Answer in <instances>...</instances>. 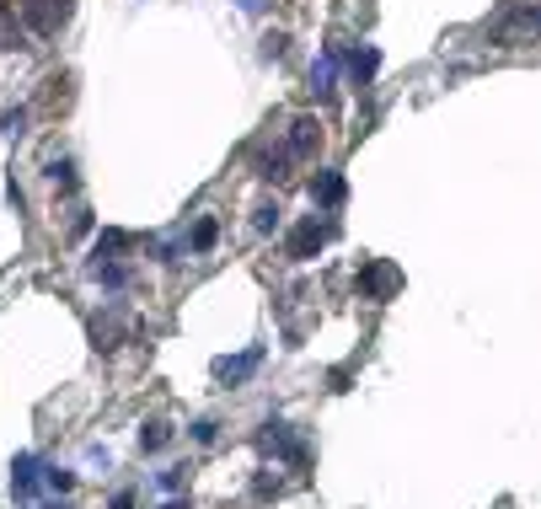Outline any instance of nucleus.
Listing matches in <instances>:
<instances>
[{"mask_svg": "<svg viewBox=\"0 0 541 509\" xmlns=\"http://www.w3.org/2000/svg\"><path fill=\"white\" fill-rule=\"evenodd\" d=\"M284 48H290L284 32H268V38H263V59H284Z\"/></svg>", "mask_w": 541, "mask_h": 509, "instance_id": "obj_16", "label": "nucleus"}, {"mask_svg": "<svg viewBox=\"0 0 541 509\" xmlns=\"http://www.w3.org/2000/svg\"><path fill=\"white\" fill-rule=\"evenodd\" d=\"M333 75H338V48H327V54H322V64H311V91H317L322 102L333 97Z\"/></svg>", "mask_w": 541, "mask_h": 509, "instance_id": "obj_11", "label": "nucleus"}, {"mask_svg": "<svg viewBox=\"0 0 541 509\" xmlns=\"http://www.w3.org/2000/svg\"><path fill=\"white\" fill-rule=\"evenodd\" d=\"M113 509H134V494H118V499H113Z\"/></svg>", "mask_w": 541, "mask_h": 509, "instance_id": "obj_20", "label": "nucleus"}, {"mask_svg": "<svg viewBox=\"0 0 541 509\" xmlns=\"http://www.w3.org/2000/svg\"><path fill=\"white\" fill-rule=\"evenodd\" d=\"M215 242H220V220H209V215H204V220L188 231V252H209Z\"/></svg>", "mask_w": 541, "mask_h": 509, "instance_id": "obj_12", "label": "nucleus"}, {"mask_svg": "<svg viewBox=\"0 0 541 509\" xmlns=\"http://www.w3.org/2000/svg\"><path fill=\"white\" fill-rule=\"evenodd\" d=\"M537 38H541V5H515L488 27V43H499V48H520V43H537Z\"/></svg>", "mask_w": 541, "mask_h": 509, "instance_id": "obj_1", "label": "nucleus"}, {"mask_svg": "<svg viewBox=\"0 0 541 509\" xmlns=\"http://www.w3.org/2000/svg\"><path fill=\"white\" fill-rule=\"evenodd\" d=\"M343 193H349V182H343L338 172H317V182H311V199H317L322 209H338V204H343Z\"/></svg>", "mask_w": 541, "mask_h": 509, "instance_id": "obj_9", "label": "nucleus"}, {"mask_svg": "<svg viewBox=\"0 0 541 509\" xmlns=\"http://www.w3.org/2000/svg\"><path fill=\"white\" fill-rule=\"evenodd\" d=\"M215 435H220L215 419H199V424H193V440H199V445H215Z\"/></svg>", "mask_w": 541, "mask_h": 509, "instance_id": "obj_17", "label": "nucleus"}, {"mask_svg": "<svg viewBox=\"0 0 541 509\" xmlns=\"http://www.w3.org/2000/svg\"><path fill=\"white\" fill-rule=\"evenodd\" d=\"M166 445H172V424L150 419V424L139 429V451H166Z\"/></svg>", "mask_w": 541, "mask_h": 509, "instance_id": "obj_14", "label": "nucleus"}, {"mask_svg": "<svg viewBox=\"0 0 541 509\" xmlns=\"http://www.w3.org/2000/svg\"><path fill=\"white\" fill-rule=\"evenodd\" d=\"M279 225H284V209H279V204H258V209H252V231H258V236H274Z\"/></svg>", "mask_w": 541, "mask_h": 509, "instance_id": "obj_13", "label": "nucleus"}, {"mask_svg": "<svg viewBox=\"0 0 541 509\" xmlns=\"http://www.w3.org/2000/svg\"><path fill=\"white\" fill-rule=\"evenodd\" d=\"M376 70H381V48H370V43H365V48H354V54H349V75H354V86H370V75H376Z\"/></svg>", "mask_w": 541, "mask_h": 509, "instance_id": "obj_10", "label": "nucleus"}, {"mask_svg": "<svg viewBox=\"0 0 541 509\" xmlns=\"http://www.w3.org/2000/svg\"><path fill=\"white\" fill-rule=\"evenodd\" d=\"M5 5H11V0H0V16H5Z\"/></svg>", "mask_w": 541, "mask_h": 509, "instance_id": "obj_22", "label": "nucleus"}, {"mask_svg": "<svg viewBox=\"0 0 541 509\" xmlns=\"http://www.w3.org/2000/svg\"><path fill=\"white\" fill-rule=\"evenodd\" d=\"M161 509H188V505H182V499H166V505H161Z\"/></svg>", "mask_w": 541, "mask_h": 509, "instance_id": "obj_21", "label": "nucleus"}, {"mask_svg": "<svg viewBox=\"0 0 541 509\" xmlns=\"http://www.w3.org/2000/svg\"><path fill=\"white\" fill-rule=\"evenodd\" d=\"M397 284H402V274H397L392 263H381V258L359 268V295H365V301H386Z\"/></svg>", "mask_w": 541, "mask_h": 509, "instance_id": "obj_4", "label": "nucleus"}, {"mask_svg": "<svg viewBox=\"0 0 541 509\" xmlns=\"http://www.w3.org/2000/svg\"><path fill=\"white\" fill-rule=\"evenodd\" d=\"M38 472H43V462H38V456H27V451H21V456L11 462V494H16L21 505H27V499L38 494Z\"/></svg>", "mask_w": 541, "mask_h": 509, "instance_id": "obj_8", "label": "nucleus"}, {"mask_svg": "<svg viewBox=\"0 0 541 509\" xmlns=\"http://www.w3.org/2000/svg\"><path fill=\"white\" fill-rule=\"evenodd\" d=\"M263 451H274V456L290 462V467H306V462H311V451H306L300 440H290V424H263Z\"/></svg>", "mask_w": 541, "mask_h": 509, "instance_id": "obj_5", "label": "nucleus"}, {"mask_svg": "<svg viewBox=\"0 0 541 509\" xmlns=\"http://www.w3.org/2000/svg\"><path fill=\"white\" fill-rule=\"evenodd\" d=\"M16 11H21V21H27L38 38L59 32V27L70 21V0H16Z\"/></svg>", "mask_w": 541, "mask_h": 509, "instance_id": "obj_2", "label": "nucleus"}, {"mask_svg": "<svg viewBox=\"0 0 541 509\" xmlns=\"http://www.w3.org/2000/svg\"><path fill=\"white\" fill-rule=\"evenodd\" d=\"M252 494H258V499H279V478H258Z\"/></svg>", "mask_w": 541, "mask_h": 509, "instance_id": "obj_19", "label": "nucleus"}, {"mask_svg": "<svg viewBox=\"0 0 541 509\" xmlns=\"http://www.w3.org/2000/svg\"><path fill=\"white\" fill-rule=\"evenodd\" d=\"M182 478H188V467H166V472H161V488H166V494H177V488H182Z\"/></svg>", "mask_w": 541, "mask_h": 509, "instance_id": "obj_18", "label": "nucleus"}, {"mask_svg": "<svg viewBox=\"0 0 541 509\" xmlns=\"http://www.w3.org/2000/svg\"><path fill=\"white\" fill-rule=\"evenodd\" d=\"M48 509H64V505H48Z\"/></svg>", "mask_w": 541, "mask_h": 509, "instance_id": "obj_23", "label": "nucleus"}, {"mask_svg": "<svg viewBox=\"0 0 541 509\" xmlns=\"http://www.w3.org/2000/svg\"><path fill=\"white\" fill-rule=\"evenodd\" d=\"M258 365H263V344H252V349H241L236 360H215V376L236 386V381H247V376H252Z\"/></svg>", "mask_w": 541, "mask_h": 509, "instance_id": "obj_7", "label": "nucleus"}, {"mask_svg": "<svg viewBox=\"0 0 541 509\" xmlns=\"http://www.w3.org/2000/svg\"><path fill=\"white\" fill-rule=\"evenodd\" d=\"M317 145H322V129H317V118H295L290 123V161H311L317 156Z\"/></svg>", "mask_w": 541, "mask_h": 509, "instance_id": "obj_6", "label": "nucleus"}, {"mask_svg": "<svg viewBox=\"0 0 541 509\" xmlns=\"http://www.w3.org/2000/svg\"><path fill=\"white\" fill-rule=\"evenodd\" d=\"M43 483H48L54 494H70V488H75V472H64V467H43Z\"/></svg>", "mask_w": 541, "mask_h": 509, "instance_id": "obj_15", "label": "nucleus"}, {"mask_svg": "<svg viewBox=\"0 0 541 509\" xmlns=\"http://www.w3.org/2000/svg\"><path fill=\"white\" fill-rule=\"evenodd\" d=\"M327 236H333V225H322V220L311 215V220H300V225L290 231V242H284V252H290L295 263H306V258H317V252H322V242H327Z\"/></svg>", "mask_w": 541, "mask_h": 509, "instance_id": "obj_3", "label": "nucleus"}]
</instances>
